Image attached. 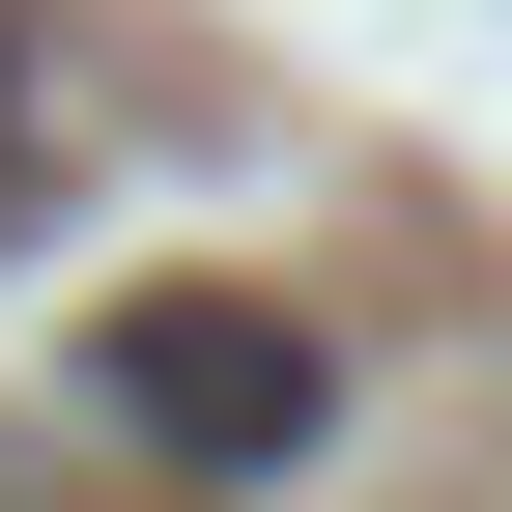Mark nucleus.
Returning a JSON list of instances; mask_svg holds the SVG:
<instances>
[{
  "mask_svg": "<svg viewBox=\"0 0 512 512\" xmlns=\"http://www.w3.org/2000/svg\"><path fill=\"white\" fill-rule=\"evenodd\" d=\"M86 399L143 427L171 484H285L313 427H342V370H313V313H256V285H114L86 313Z\"/></svg>",
  "mask_w": 512,
  "mask_h": 512,
  "instance_id": "1",
  "label": "nucleus"
},
{
  "mask_svg": "<svg viewBox=\"0 0 512 512\" xmlns=\"http://www.w3.org/2000/svg\"><path fill=\"white\" fill-rule=\"evenodd\" d=\"M0 228H29V143H0Z\"/></svg>",
  "mask_w": 512,
  "mask_h": 512,
  "instance_id": "2",
  "label": "nucleus"
}]
</instances>
